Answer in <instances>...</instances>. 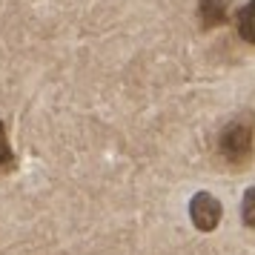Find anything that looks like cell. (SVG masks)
<instances>
[{
  "instance_id": "obj_1",
  "label": "cell",
  "mask_w": 255,
  "mask_h": 255,
  "mask_svg": "<svg viewBox=\"0 0 255 255\" xmlns=\"http://www.w3.org/2000/svg\"><path fill=\"white\" fill-rule=\"evenodd\" d=\"M255 149V121L250 115L235 118L227 127L221 129L218 135V152L221 158L232 166H244V163L253 158Z\"/></svg>"
},
{
  "instance_id": "obj_2",
  "label": "cell",
  "mask_w": 255,
  "mask_h": 255,
  "mask_svg": "<svg viewBox=\"0 0 255 255\" xmlns=\"http://www.w3.org/2000/svg\"><path fill=\"white\" fill-rule=\"evenodd\" d=\"M189 218L201 232H212L221 221V201L212 198L209 192H198L189 201Z\"/></svg>"
},
{
  "instance_id": "obj_3",
  "label": "cell",
  "mask_w": 255,
  "mask_h": 255,
  "mask_svg": "<svg viewBox=\"0 0 255 255\" xmlns=\"http://www.w3.org/2000/svg\"><path fill=\"white\" fill-rule=\"evenodd\" d=\"M230 17V3L227 0H201L198 3V20L204 29H218Z\"/></svg>"
},
{
  "instance_id": "obj_4",
  "label": "cell",
  "mask_w": 255,
  "mask_h": 255,
  "mask_svg": "<svg viewBox=\"0 0 255 255\" xmlns=\"http://www.w3.org/2000/svg\"><path fill=\"white\" fill-rule=\"evenodd\" d=\"M235 26H238V35H241L247 43L255 46V0H250L241 12L235 14Z\"/></svg>"
},
{
  "instance_id": "obj_5",
  "label": "cell",
  "mask_w": 255,
  "mask_h": 255,
  "mask_svg": "<svg viewBox=\"0 0 255 255\" xmlns=\"http://www.w3.org/2000/svg\"><path fill=\"white\" fill-rule=\"evenodd\" d=\"M14 161V152H12V143H9V132H6V124L0 121V169L12 166Z\"/></svg>"
},
{
  "instance_id": "obj_6",
  "label": "cell",
  "mask_w": 255,
  "mask_h": 255,
  "mask_svg": "<svg viewBox=\"0 0 255 255\" xmlns=\"http://www.w3.org/2000/svg\"><path fill=\"white\" fill-rule=\"evenodd\" d=\"M241 215H244V224L255 230V186H253V189H247V195H244Z\"/></svg>"
}]
</instances>
